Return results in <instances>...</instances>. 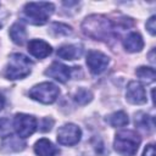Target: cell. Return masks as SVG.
I'll return each instance as SVG.
<instances>
[{
    "label": "cell",
    "mask_w": 156,
    "mask_h": 156,
    "mask_svg": "<svg viewBox=\"0 0 156 156\" xmlns=\"http://www.w3.org/2000/svg\"><path fill=\"white\" fill-rule=\"evenodd\" d=\"M33 62L22 54H13L5 69V77L7 79H21L30 73Z\"/></svg>",
    "instance_id": "obj_4"
},
{
    "label": "cell",
    "mask_w": 156,
    "mask_h": 156,
    "mask_svg": "<svg viewBox=\"0 0 156 156\" xmlns=\"http://www.w3.org/2000/svg\"><path fill=\"white\" fill-rule=\"evenodd\" d=\"M123 45H124V49L127 51L136 52V51H140L144 48V41H143V38H141V35L139 33L132 32L124 38Z\"/></svg>",
    "instance_id": "obj_13"
},
{
    "label": "cell",
    "mask_w": 156,
    "mask_h": 156,
    "mask_svg": "<svg viewBox=\"0 0 156 156\" xmlns=\"http://www.w3.org/2000/svg\"><path fill=\"white\" fill-rule=\"evenodd\" d=\"M45 74L60 83H66L71 77V68L60 62H54L51 63V66L48 67V69L45 71Z\"/></svg>",
    "instance_id": "obj_10"
},
{
    "label": "cell",
    "mask_w": 156,
    "mask_h": 156,
    "mask_svg": "<svg viewBox=\"0 0 156 156\" xmlns=\"http://www.w3.org/2000/svg\"><path fill=\"white\" fill-rule=\"evenodd\" d=\"M28 52L37 58H45L51 54V46L40 39H33L28 43Z\"/></svg>",
    "instance_id": "obj_11"
},
{
    "label": "cell",
    "mask_w": 156,
    "mask_h": 156,
    "mask_svg": "<svg viewBox=\"0 0 156 156\" xmlns=\"http://www.w3.org/2000/svg\"><path fill=\"white\" fill-rule=\"evenodd\" d=\"M135 73H136V76H138L141 80H144V82H146V83H151V82H154L155 78H156L155 69L151 68V67H144V66H143V67H139Z\"/></svg>",
    "instance_id": "obj_18"
},
{
    "label": "cell",
    "mask_w": 156,
    "mask_h": 156,
    "mask_svg": "<svg viewBox=\"0 0 156 156\" xmlns=\"http://www.w3.org/2000/svg\"><path fill=\"white\" fill-rule=\"evenodd\" d=\"M106 122L112 127H124L128 124L129 119H128V116L126 112L117 111V112H113L110 116H107Z\"/></svg>",
    "instance_id": "obj_17"
},
{
    "label": "cell",
    "mask_w": 156,
    "mask_h": 156,
    "mask_svg": "<svg viewBox=\"0 0 156 156\" xmlns=\"http://www.w3.org/2000/svg\"><path fill=\"white\" fill-rule=\"evenodd\" d=\"M140 144V136L134 130H122L116 134L115 149L123 156H134Z\"/></svg>",
    "instance_id": "obj_3"
},
{
    "label": "cell",
    "mask_w": 156,
    "mask_h": 156,
    "mask_svg": "<svg viewBox=\"0 0 156 156\" xmlns=\"http://www.w3.org/2000/svg\"><path fill=\"white\" fill-rule=\"evenodd\" d=\"M4 105H5V99H4V96H2L1 94H0V111L2 110Z\"/></svg>",
    "instance_id": "obj_26"
},
{
    "label": "cell",
    "mask_w": 156,
    "mask_h": 156,
    "mask_svg": "<svg viewBox=\"0 0 156 156\" xmlns=\"http://www.w3.org/2000/svg\"><path fill=\"white\" fill-rule=\"evenodd\" d=\"M146 29L149 30V33L151 35H155V32H156V17L155 16H151L147 22H146Z\"/></svg>",
    "instance_id": "obj_23"
},
{
    "label": "cell",
    "mask_w": 156,
    "mask_h": 156,
    "mask_svg": "<svg viewBox=\"0 0 156 156\" xmlns=\"http://www.w3.org/2000/svg\"><path fill=\"white\" fill-rule=\"evenodd\" d=\"M143 156H155V146H154L152 144H149V145L145 147Z\"/></svg>",
    "instance_id": "obj_24"
},
{
    "label": "cell",
    "mask_w": 156,
    "mask_h": 156,
    "mask_svg": "<svg viewBox=\"0 0 156 156\" xmlns=\"http://www.w3.org/2000/svg\"><path fill=\"white\" fill-rule=\"evenodd\" d=\"M80 128L73 123H68L60 127L57 132V141L61 145H74L80 140Z\"/></svg>",
    "instance_id": "obj_7"
},
{
    "label": "cell",
    "mask_w": 156,
    "mask_h": 156,
    "mask_svg": "<svg viewBox=\"0 0 156 156\" xmlns=\"http://www.w3.org/2000/svg\"><path fill=\"white\" fill-rule=\"evenodd\" d=\"M11 122L9 118H0V135H9L11 133Z\"/></svg>",
    "instance_id": "obj_22"
},
{
    "label": "cell",
    "mask_w": 156,
    "mask_h": 156,
    "mask_svg": "<svg viewBox=\"0 0 156 156\" xmlns=\"http://www.w3.org/2000/svg\"><path fill=\"white\" fill-rule=\"evenodd\" d=\"M51 30L56 34V35H67L72 32L71 27L67 26V24H63V23H54L51 26Z\"/></svg>",
    "instance_id": "obj_21"
},
{
    "label": "cell",
    "mask_w": 156,
    "mask_h": 156,
    "mask_svg": "<svg viewBox=\"0 0 156 156\" xmlns=\"http://www.w3.org/2000/svg\"><path fill=\"white\" fill-rule=\"evenodd\" d=\"M73 99H74V101H76L77 104H79V105H85V104H88V102L93 99V94H91L88 89L80 88V89H78V90L74 93Z\"/></svg>",
    "instance_id": "obj_19"
},
{
    "label": "cell",
    "mask_w": 156,
    "mask_h": 156,
    "mask_svg": "<svg viewBox=\"0 0 156 156\" xmlns=\"http://www.w3.org/2000/svg\"><path fill=\"white\" fill-rule=\"evenodd\" d=\"M135 124H138L140 128H149L151 130L154 128V118L146 116L145 113H138V117L135 116Z\"/></svg>",
    "instance_id": "obj_20"
},
{
    "label": "cell",
    "mask_w": 156,
    "mask_h": 156,
    "mask_svg": "<svg viewBox=\"0 0 156 156\" xmlns=\"http://www.w3.org/2000/svg\"><path fill=\"white\" fill-rule=\"evenodd\" d=\"M82 49L76 45H63L57 50V56L63 60H76L80 56Z\"/></svg>",
    "instance_id": "obj_16"
},
{
    "label": "cell",
    "mask_w": 156,
    "mask_h": 156,
    "mask_svg": "<svg viewBox=\"0 0 156 156\" xmlns=\"http://www.w3.org/2000/svg\"><path fill=\"white\" fill-rule=\"evenodd\" d=\"M10 37H11L13 43L22 45L27 39V32H26L24 26L20 22L12 24V27L10 28Z\"/></svg>",
    "instance_id": "obj_15"
},
{
    "label": "cell",
    "mask_w": 156,
    "mask_h": 156,
    "mask_svg": "<svg viewBox=\"0 0 156 156\" xmlns=\"http://www.w3.org/2000/svg\"><path fill=\"white\" fill-rule=\"evenodd\" d=\"M24 149V143L21 141L20 136L16 138L13 135H7L1 145V151L4 152H13V151H20Z\"/></svg>",
    "instance_id": "obj_14"
},
{
    "label": "cell",
    "mask_w": 156,
    "mask_h": 156,
    "mask_svg": "<svg viewBox=\"0 0 156 156\" xmlns=\"http://www.w3.org/2000/svg\"><path fill=\"white\" fill-rule=\"evenodd\" d=\"M13 129L21 139L28 138L37 129V119L26 113H17L13 118Z\"/></svg>",
    "instance_id": "obj_6"
},
{
    "label": "cell",
    "mask_w": 156,
    "mask_h": 156,
    "mask_svg": "<svg viewBox=\"0 0 156 156\" xmlns=\"http://www.w3.org/2000/svg\"><path fill=\"white\" fill-rule=\"evenodd\" d=\"M82 29L85 35L95 40H108L113 34V26L110 20L100 15H93L84 20Z\"/></svg>",
    "instance_id": "obj_1"
},
{
    "label": "cell",
    "mask_w": 156,
    "mask_h": 156,
    "mask_svg": "<svg viewBox=\"0 0 156 156\" xmlns=\"http://www.w3.org/2000/svg\"><path fill=\"white\" fill-rule=\"evenodd\" d=\"M126 98L130 104L134 105H141L146 102V93L144 87L139 82H130L127 85V91H126Z\"/></svg>",
    "instance_id": "obj_9"
},
{
    "label": "cell",
    "mask_w": 156,
    "mask_h": 156,
    "mask_svg": "<svg viewBox=\"0 0 156 156\" xmlns=\"http://www.w3.org/2000/svg\"><path fill=\"white\" fill-rule=\"evenodd\" d=\"M58 95H60L58 88L49 82H44L38 85H34L29 90V96L33 100H37L41 104H52L54 101H56Z\"/></svg>",
    "instance_id": "obj_5"
},
{
    "label": "cell",
    "mask_w": 156,
    "mask_h": 156,
    "mask_svg": "<svg viewBox=\"0 0 156 156\" xmlns=\"http://www.w3.org/2000/svg\"><path fill=\"white\" fill-rule=\"evenodd\" d=\"M87 65H88V67L93 74H100L107 68L108 57L105 54H102L101 51L91 50L88 52Z\"/></svg>",
    "instance_id": "obj_8"
},
{
    "label": "cell",
    "mask_w": 156,
    "mask_h": 156,
    "mask_svg": "<svg viewBox=\"0 0 156 156\" xmlns=\"http://www.w3.org/2000/svg\"><path fill=\"white\" fill-rule=\"evenodd\" d=\"M34 152L38 156H56L58 149L48 139H40L34 145Z\"/></svg>",
    "instance_id": "obj_12"
},
{
    "label": "cell",
    "mask_w": 156,
    "mask_h": 156,
    "mask_svg": "<svg viewBox=\"0 0 156 156\" xmlns=\"http://www.w3.org/2000/svg\"><path fill=\"white\" fill-rule=\"evenodd\" d=\"M54 5L51 2H27L23 9L24 18L35 26H41L46 23L50 15L54 12Z\"/></svg>",
    "instance_id": "obj_2"
},
{
    "label": "cell",
    "mask_w": 156,
    "mask_h": 156,
    "mask_svg": "<svg viewBox=\"0 0 156 156\" xmlns=\"http://www.w3.org/2000/svg\"><path fill=\"white\" fill-rule=\"evenodd\" d=\"M51 126H52V121H51V119H49V118H45V119H44V124H43L41 130H43V132L50 130V129H51Z\"/></svg>",
    "instance_id": "obj_25"
}]
</instances>
